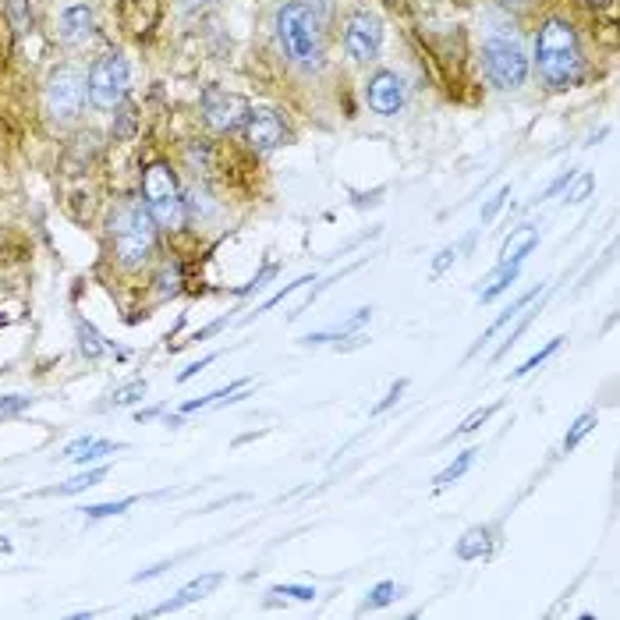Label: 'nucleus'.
Listing matches in <instances>:
<instances>
[{"mask_svg":"<svg viewBox=\"0 0 620 620\" xmlns=\"http://www.w3.org/2000/svg\"><path fill=\"white\" fill-rule=\"evenodd\" d=\"M78 351H82L89 362H96V358H103L110 351V341H103L100 330H96L89 319H78Z\"/></svg>","mask_w":620,"mask_h":620,"instance_id":"dca6fc26","label":"nucleus"},{"mask_svg":"<svg viewBox=\"0 0 620 620\" xmlns=\"http://www.w3.org/2000/svg\"><path fill=\"white\" fill-rule=\"evenodd\" d=\"M507 195H511V188H500V192H496L493 199H489L486 210H482V220H493L496 213H500V206H504V202H507Z\"/></svg>","mask_w":620,"mask_h":620,"instance_id":"72a5a7b5","label":"nucleus"},{"mask_svg":"<svg viewBox=\"0 0 620 620\" xmlns=\"http://www.w3.org/2000/svg\"><path fill=\"white\" fill-rule=\"evenodd\" d=\"M592 8H603V4H610V0H589Z\"/></svg>","mask_w":620,"mask_h":620,"instance_id":"ea45409f","label":"nucleus"},{"mask_svg":"<svg viewBox=\"0 0 620 620\" xmlns=\"http://www.w3.org/2000/svg\"><path fill=\"white\" fill-rule=\"evenodd\" d=\"M270 596H291V599H302V603H309V599H316V589H305V585H277Z\"/></svg>","mask_w":620,"mask_h":620,"instance_id":"c756f323","label":"nucleus"},{"mask_svg":"<svg viewBox=\"0 0 620 620\" xmlns=\"http://www.w3.org/2000/svg\"><path fill=\"white\" fill-rule=\"evenodd\" d=\"M142 394H146V383H142V380L128 383V387H121V390H117V394H114V408H124V404H135Z\"/></svg>","mask_w":620,"mask_h":620,"instance_id":"cd10ccee","label":"nucleus"},{"mask_svg":"<svg viewBox=\"0 0 620 620\" xmlns=\"http://www.w3.org/2000/svg\"><path fill=\"white\" fill-rule=\"evenodd\" d=\"M135 500H114V504H93L86 507V518H110V514H124Z\"/></svg>","mask_w":620,"mask_h":620,"instance_id":"bb28decb","label":"nucleus"},{"mask_svg":"<svg viewBox=\"0 0 620 620\" xmlns=\"http://www.w3.org/2000/svg\"><path fill=\"white\" fill-rule=\"evenodd\" d=\"M305 284H312V277H302V280H295V284H287V287H284V291H277V295H273V298H270V302H266V305H263V309H259V312H256V316H263V312H270V309H273V305H280V302H284V298H287V295H291V291H298V287H305Z\"/></svg>","mask_w":620,"mask_h":620,"instance_id":"7c9ffc66","label":"nucleus"},{"mask_svg":"<svg viewBox=\"0 0 620 620\" xmlns=\"http://www.w3.org/2000/svg\"><path fill=\"white\" fill-rule=\"evenodd\" d=\"M86 93L93 100V107L114 110L124 100V93H128V64H124V57L117 54L100 57L86 78Z\"/></svg>","mask_w":620,"mask_h":620,"instance_id":"423d86ee","label":"nucleus"},{"mask_svg":"<svg viewBox=\"0 0 620 620\" xmlns=\"http://www.w3.org/2000/svg\"><path fill=\"white\" fill-rule=\"evenodd\" d=\"M142 199H146L149 217L156 220V227L178 231L185 227V195H181L174 171L167 163H149L142 174Z\"/></svg>","mask_w":620,"mask_h":620,"instance_id":"20e7f679","label":"nucleus"},{"mask_svg":"<svg viewBox=\"0 0 620 620\" xmlns=\"http://www.w3.org/2000/svg\"><path fill=\"white\" fill-rule=\"evenodd\" d=\"M227 326V319H217V323H210L206 326V330H199V334H195V341H202V337H213V334H220V330H224Z\"/></svg>","mask_w":620,"mask_h":620,"instance_id":"e433bc0d","label":"nucleus"},{"mask_svg":"<svg viewBox=\"0 0 620 620\" xmlns=\"http://www.w3.org/2000/svg\"><path fill=\"white\" fill-rule=\"evenodd\" d=\"M518 270H521V263H500L496 266V270L486 277V287H482V295H479L482 302H493L496 295H504L507 287L518 280Z\"/></svg>","mask_w":620,"mask_h":620,"instance_id":"2eb2a0df","label":"nucleus"},{"mask_svg":"<svg viewBox=\"0 0 620 620\" xmlns=\"http://www.w3.org/2000/svg\"><path fill=\"white\" fill-rule=\"evenodd\" d=\"M482 64L496 89H518L528 78V57L525 50L507 36H489L482 47Z\"/></svg>","mask_w":620,"mask_h":620,"instance_id":"39448f33","label":"nucleus"},{"mask_svg":"<svg viewBox=\"0 0 620 620\" xmlns=\"http://www.w3.org/2000/svg\"><path fill=\"white\" fill-rule=\"evenodd\" d=\"M365 100L376 114L383 117H394L397 110L404 107V82L394 75V71H376L369 78V86H365Z\"/></svg>","mask_w":620,"mask_h":620,"instance_id":"9b49d317","label":"nucleus"},{"mask_svg":"<svg viewBox=\"0 0 620 620\" xmlns=\"http://www.w3.org/2000/svg\"><path fill=\"white\" fill-rule=\"evenodd\" d=\"M539 245V227L532 224H521L518 231L507 238L504 245V256H500V263H525V256L532 252V248Z\"/></svg>","mask_w":620,"mask_h":620,"instance_id":"ddd939ff","label":"nucleus"},{"mask_svg":"<svg viewBox=\"0 0 620 620\" xmlns=\"http://www.w3.org/2000/svg\"><path fill=\"white\" fill-rule=\"evenodd\" d=\"M454 256H458V252H454V248H447V252H440V259H436V263H433V273H443V266H447V263H450V259H454Z\"/></svg>","mask_w":620,"mask_h":620,"instance_id":"4c0bfd02","label":"nucleus"},{"mask_svg":"<svg viewBox=\"0 0 620 620\" xmlns=\"http://www.w3.org/2000/svg\"><path fill=\"white\" fill-rule=\"evenodd\" d=\"M475 454H479V450H465V454H458V461H454V465H447V468H443L440 475H436V489H447V486H454V482H458L461 475H465L468 468H472Z\"/></svg>","mask_w":620,"mask_h":620,"instance_id":"6ab92c4d","label":"nucleus"},{"mask_svg":"<svg viewBox=\"0 0 620 620\" xmlns=\"http://www.w3.org/2000/svg\"><path fill=\"white\" fill-rule=\"evenodd\" d=\"M195 4H210V0H188V8H195Z\"/></svg>","mask_w":620,"mask_h":620,"instance_id":"a19ab883","label":"nucleus"},{"mask_svg":"<svg viewBox=\"0 0 620 620\" xmlns=\"http://www.w3.org/2000/svg\"><path fill=\"white\" fill-rule=\"evenodd\" d=\"M8 15H11V22H15L18 32H29V29H32L29 0H8Z\"/></svg>","mask_w":620,"mask_h":620,"instance_id":"393cba45","label":"nucleus"},{"mask_svg":"<svg viewBox=\"0 0 620 620\" xmlns=\"http://www.w3.org/2000/svg\"><path fill=\"white\" fill-rule=\"evenodd\" d=\"M489 553V528H472L465 532V539L458 543V557L461 560H479Z\"/></svg>","mask_w":620,"mask_h":620,"instance_id":"f3484780","label":"nucleus"},{"mask_svg":"<svg viewBox=\"0 0 620 620\" xmlns=\"http://www.w3.org/2000/svg\"><path fill=\"white\" fill-rule=\"evenodd\" d=\"M32 404V397H0V419H4V415H15V411H22V408H29Z\"/></svg>","mask_w":620,"mask_h":620,"instance_id":"473e14b6","label":"nucleus"},{"mask_svg":"<svg viewBox=\"0 0 620 620\" xmlns=\"http://www.w3.org/2000/svg\"><path fill=\"white\" fill-rule=\"evenodd\" d=\"M535 298H539V287H532V291H528V295H521V298H518V302H514V305H511V309H507V312H504V316L496 319V323H493V326H489L486 334H482V337H479V344H475V348H482V344H486V341H493V337H496V334H500V330H504V326H507V323H511V319H514V316H518V312H521V309H525V305H532V302H535Z\"/></svg>","mask_w":620,"mask_h":620,"instance_id":"a211bd4d","label":"nucleus"},{"mask_svg":"<svg viewBox=\"0 0 620 620\" xmlns=\"http://www.w3.org/2000/svg\"><path fill=\"white\" fill-rule=\"evenodd\" d=\"M277 43L295 68H323V22L302 0H291V4H284L277 11Z\"/></svg>","mask_w":620,"mask_h":620,"instance_id":"f257e3e1","label":"nucleus"},{"mask_svg":"<svg viewBox=\"0 0 620 620\" xmlns=\"http://www.w3.org/2000/svg\"><path fill=\"white\" fill-rule=\"evenodd\" d=\"M213 358H217V355H206V358H199V362H192V365H188V369H185V372H181L178 380H181V383H185V380H192V376H199V372H202V369H206V365H210V362H213Z\"/></svg>","mask_w":620,"mask_h":620,"instance_id":"c9c22d12","label":"nucleus"},{"mask_svg":"<svg viewBox=\"0 0 620 620\" xmlns=\"http://www.w3.org/2000/svg\"><path fill=\"white\" fill-rule=\"evenodd\" d=\"M86 103V78L75 68H57L47 82V110L57 121H71Z\"/></svg>","mask_w":620,"mask_h":620,"instance_id":"6e6552de","label":"nucleus"},{"mask_svg":"<svg viewBox=\"0 0 620 620\" xmlns=\"http://www.w3.org/2000/svg\"><path fill=\"white\" fill-rule=\"evenodd\" d=\"M220 585H224V574H202V578H195V582H188L185 589L178 592L174 599H167V603H160L156 606V617L160 613H174V610H181V606H188V603H199V599H206L210 592H217Z\"/></svg>","mask_w":620,"mask_h":620,"instance_id":"f8f14e48","label":"nucleus"},{"mask_svg":"<svg viewBox=\"0 0 620 620\" xmlns=\"http://www.w3.org/2000/svg\"><path fill=\"white\" fill-rule=\"evenodd\" d=\"M592 429H596V411H585L582 419H578V422L571 426V433L564 436V450H574L578 443L585 440V436L592 433Z\"/></svg>","mask_w":620,"mask_h":620,"instance_id":"4be33fe9","label":"nucleus"},{"mask_svg":"<svg viewBox=\"0 0 620 620\" xmlns=\"http://www.w3.org/2000/svg\"><path fill=\"white\" fill-rule=\"evenodd\" d=\"M401 390H404V380H401V383H394V387H390V394H387V397H383V401H380V404H376V408H372V415H380V411H387V408H390V404H394V401H397V397H401Z\"/></svg>","mask_w":620,"mask_h":620,"instance_id":"f704fd0d","label":"nucleus"},{"mask_svg":"<svg viewBox=\"0 0 620 620\" xmlns=\"http://www.w3.org/2000/svg\"><path fill=\"white\" fill-rule=\"evenodd\" d=\"M156 284H160V295L163 298L178 295V291H181V263H167V266H163L160 280H156Z\"/></svg>","mask_w":620,"mask_h":620,"instance_id":"5701e85b","label":"nucleus"},{"mask_svg":"<svg viewBox=\"0 0 620 620\" xmlns=\"http://www.w3.org/2000/svg\"><path fill=\"white\" fill-rule=\"evenodd\" d=\"M394 596H397V585H394V582H383V585H376V589L369 592V599H365V606H362V610H376V606H387V603H394Z\"/></svg>","mask_w":620,"mask_h":620,"instance_id":"a878e982","label":"nucleus"},{"mask_svg":"<svg viewBox=\"0 0 620 620\" xmlns=\"http://www.w3.org/2000/svg\"><path fill=\"white\" fill-rule=\"evenodd\" d=\"M287 139V128H284V121H280V114L277 110H252L248 114V121H245V142L256 153H270V149H277L280 142Z\"/></svg>","mask_w":620,"mask_h":620,"instance_id":"9d476101","label":"nucleus"},{"mask_svg":"<svg viewBox=\"0 0 620 620\" xmlns=\"http://www.w3.org/2000/svg\"><path fill=\"white\" fill-rule=\"evenodd\" d=\"M103 475H107V468H93V472H82V475H75V479H71V482H64V486L50 489V493H61V496L82 493V489H89V486H100V482H103Z\"/></svg>","mask_w":620,"mask_h":620,"instance_id":"aec40b11","label":"nucleus"},{"mask_svg":"<svg viewBox=\"0 0 620 620\" xmlns=\"http://www.w3.org/2000/svg\"><path fill=\"white\" fill-rule=\"evenodd\" d=\"M380 43H383V22L369 11H355L344 25V50H348L351 61L358 64H369L376 61L380 54Z\"/></svg>","mask_w":620,"mask_h":620,"instance_id":"1a4fd4ad","label":"nucleus"},{"mask_svg":"<svg viewBox=\"0 0 620 620\" xmlns=\"http://www.w3.org/2000/svg\"><path fill=\"white\" fill-rule=\"evenodd\" d=\"M114 252L124 266H142L156 248V220L149 217L146 202H124L110 217Z\"/></svg>","mask_w":620,"mask_h":620,"instance_id":"7ed1b4c3","label":"nucleus"},{"mask_svg":"<svg viewBox=\"0 0 620 620\" xmlns=\"http://www.w3.org/2000/svg\"><path fill=\"white\" fill-rule=\"evenodd\" d=\"M89 32H93V11H89L86 4H75V8L64 11V18H61V36L68 39V43H78V39H86Z\"/></svg>","mask_w":620,"mask_h":620,"instance_id":"4468645a","label":"nucleus"},{"mask_svg":"<svg viewBox=\"0 0 620 620\" xmlns=\"http://www.w3.org/2000/svg\"><path fill=\"white\" fill-rule=\"evenodd\" d=\"M202 114H206V124H210L213 132H238V128H245L252 107L238 93L210 86L202 93Z\"/></svg>","mask_w":620,"mask_h":620,"instance_id":"0eeeda50","label":"nucleus"},{"mask_svg":"<svg viewBox=\"0 0 620 620\" xmlns=\"http://www.w3.org/2000/svg\"><path fill=\"white\" fill-rule=\"evenodd\" d=\"M277 277V266H263V273H259L252 284H245V287H238V295H252V291H263L266 287V280H273Z\"/></svg>","mask_w":620,"mask_h":620,"instance_id":"2f4dec72","label":"nucleus"},{"mask_svg":"<svg viewBox=\"0 0 620 620\" xmlns=\"http://www.w3.org/2000/svg\"><path fill=\"white\" fill-rule=\"evenodd\" d=\"M0 553H11V539H0Z\"/></svg>","mask_w":620,"mask_h":620,"instance_id":"58836bf2","label":"nucleus"},{"mask_svg":"<svg viewBox=\"0 0 620 620\" xmlns=\"http://www.w3.org/2000/svg\"><path fill=\"white\" fill-rule=\"evenodd\" d=\"M560 344H564V337H553V341H550V344H546V348H543V351H535V355H532V358H528V362H525V365H521V369H514V380H521V376H528V372H532V369H539V365H543V362H546V358H550V355H553V351H557V348H560Z\"/></svg>","mask_w":620,"mask_h":620,"instance_id":"b1692460","label":"nucleus"},{"mask_svg":"<svg viewBox=\"0 0 620 620\" xmlns=\"http://www.w3.org/2000/svg\"><path fill=\"white\" fill-rule=\"evenodd\" d=\"M496 408H500V404H489V408L475 411V415H472V419H468V422H465V426H461V429H454V436H465V433H475V429H479V426H482V422H489V419H493V415H496Z\"/></svg>","mask_w":620,"mask_h":620,"instance_id":"c85d7f7f","label":"nucleus"},{"mask_svg":"<svg viewBox=\"0 0 620 620\" xmlns=\"http://www.w3.org/2000/svg\"><path fill=\"white\" fill-rule=\"evenodd\" d=\"M114 450H121V443H110V440H89L86 447L78 450L75 458L71 461H78V465H93V461H100L103 454H114Z\"/></svg>","mask_w":620,"mask_h":620,"instance_id":"412c9836","label":"nucleus"},{"mask_svg":"<svg viewBox=\"0 0 620 620\" xmlns=\"http://www.w3.org/2000/svg\"><path fill=\"white\" fill-rule=\"evenodd\" d=\"M535 57H539V71L553 89H571L582 75V43L578 32L567 22L553 18L539 29L535 39Z\"/></svg>","mask_w":620,"mask_h":620,"instance_id":"f03ea898","label":"nucleus"}]
</instances>
